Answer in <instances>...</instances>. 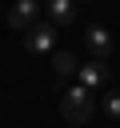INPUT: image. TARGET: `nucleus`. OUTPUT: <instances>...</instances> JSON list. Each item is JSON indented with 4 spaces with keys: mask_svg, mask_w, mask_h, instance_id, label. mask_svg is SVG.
<instances>
[{
    "mask_svg": "<svg viewBox=\"0 0 120 128\" xmlns=\"http://www.w3.org/2000/svg\"><path fill=\"white\" fill-rule=\"evenodd\" d=\"M104 112H108L112 120H120V92H108V96H104Z\"/></svg>",
    "mask_w": 120,
    "mask_h": 128,
    "instance_id": "obj_8",
    "label": "nucleus"
},
{
    "mask_svg": "<svg viewBox=\"0 0 120 128\" xmlns=\"http://www.w3.org/2000/svg\"><path fill=\"white\" fill-rule=\"evenodd\" d=\"M84 48H88L96 60H104V56L112 52V32H108V28H100V24H92V28L84 32Z\"/></svg>",
    "mask_w": 120,
    "mask_h": 128,
    "instance_id": "obj_4",
    "label": "nucleus"
},
{
    "mask_svg": "<svg viewBox=\"0 0 120 128\" xmlns=\"http://www.w3.org/2000/svg\"><path fill=\"white\" fill-rule=\"evenodd\" d=\"M92 108H96L92 88H84V84H68V88H64L60 116H64L68 124H88V120H92Z\"/></svg>",
    "mask_w": 120,
    "mask_h": 128,
    "instance_id": "obj_1",
    "label": "nucleus"
},
{
    "mask_svg": "<svg viewBox=\"0 0 120 128\" xmlns=\"http://www.w3.org/2000/svg\"><path fill=\"white\" fill-rule=\"evenodd\" d=\"M76 56L72 52H52V72H56V80H72L76 76Z\"/></svg>",
    "mask_w": 120,
    "mask_h": 128,
    "instance_id": "obj_7",
    "label": "nucleus"
},
{
    "mask_svg": "<svg viewBox=\"0 0 120 128\" xmlns=\"http://www.w3.org/2000/svg\"><path fill=\"white\" fill-rule=\"evenodd\" d=\"M56 44V24L52 20H36L32 28H24V48L36 56V52H52Z\"/></svg>",
    "mask_w": 120,
    "mask_h": 128,
    "instance_id": "obj_2",
    "label": "nucleus"
},
{
    "mask_svg": "<svg viewBox=\"0 0 120 128\" xmlns=\"http://www.w3.org/2000/svg\"><path fill=\"white\" fill-rule=\"evenodd\" d=\"M40 8H44L40 0H16V4L8 8V24L24 32V28H32V24L40 20Z\"/></svg>",
    "mask_w": 120,
    "mask_h": 128,
    "instance_id": "obj_3",
    "label": "nucleus"
},
{
    "mask_svg": "<svg viewBox=\"0 0 120 128\" xmlns=\"http://www.w3.org/2000/svg\"><path fill=\"white\" fill-rule=\"evenodd\" d=\"M76 76H80V84H84V88H100V84H108V64L92 56V64H80V68H76Z\"/></svg>",
    "mask_w": 120,
    "mask_h": 128,
    "instance_id": "obj_5",
    "label": "nucleus"
},
{
    "mask_svg": "<svg viewBox=\"0 0 120 128\" xmlns=\"http://www.w3.org/2000/svg\"><path fill=\"white\" fill-rule=\"evenodd\" d=\"M44 12H48V20H52L56 28H68V24L76 20V4H72V0H48Z\"/></svg>",
    "mask_w": 120,
    "mask_h": 128,
    "instance_id": "obj_6",
    "label": "nucleus"
}]
</instances>
